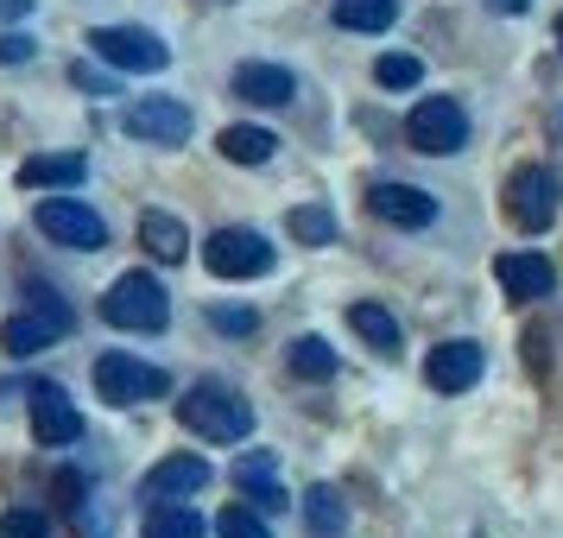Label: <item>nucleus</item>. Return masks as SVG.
<instances>
[{"mask_svg":"<svg viewBox=\"0 0 563 538\" xmlns=\"http://www.w3.org/2000/svg\"><path fill=\"white\" fill-rule=\"evenodd\" d=\"M178 418L197 437H209V443H241L254 431V399H241L229 381H197L178 399Z\"/></svg>","mask_w":563,"mask_h":538,"instance_id":"obj_1","label":"nucleus"},{"mask_svg":"<svg viewBox=\"0 0 563 538\" xmlns=\"http://www.w3.org/2000/svg\"><path fill=\"white\" fill-rule=\"evenodd\" d=\"M102 317L114 323V330H165L172 298H165V285H158L153 273H121V279L108 285Z\"/></svg>","mask_w":563,"mask_h":538,"instance_id":"obj_2","label":"nucleus"},{"mask_svg":"<svg viewBox=\"0 0 563 538\" xmlns=\"http://www.w3.org/2000/svg\"><path fill=\"white\" fill-rule=\"evenodd\" d=\"M32 298H38V310H20V317H7V323H0V349H7V355H45L57 336L77 323L70 305H57L45 285H32Z\"/></svg>","mask_w":563,"mask_h":538,"instance_id":"obj_3","label":"nucleus"},{"mask_svg":"<svg viewBox=\"0 0 563 538\" xmlns=\"http://www.w3.org/2000/svg\"><path fill=\"white\" fill-rule=\"evenodd\" d=\"M203 260H209V273L216 279H260V273H273V241L260 229H216L209 234V248H203Z\"/></svg>","mask_w":563,"mask_h":538,"instance_id":"obj_4","label":"nucleus"},{"mask_svg":"<svg viewBox=\"0 0 563 538\" xmlns=\"http://www.w3.org/2000/svg\"><path fill=\"white\" fill-rule=\"evenodd\" d=\"M165 367L140 355H102L96 361V393H102L108 406H146V399H165Z\"/></svg>","mask_w":563,"mask_h":538,"instance_id":"obj_5","label":"nucleus"},{"mask_svg":"<svg viewBox=\"0 0 563 538\" xmlns=\"http://www.w3.org/2000/svg\"><path fill=\"white\" fill-rule=\"evenodd\" d=\"M89 52L102 57L108 70H165L172 64V52H165V39L146 26H96L89 32Z\"/></svg>","mask_w":563,"mask_h":538,"instance_id":"obj_6","label":"nucleus"},{"mask_svg":"<svg viewBox=\"0 0 563 538\" xmlns=\"http://www.w3.org/2000/svg\"><path fill=\"white\" fill-rule=\"evenodd\" d=\"M406 140L418 146V153H462V140H468V114H462L456 96H424V102L411 108V121H406Z\"/></svg>","mask_w":563,"mask_h":538,"instance_id":"obj_7","label":"nucleus"},{"mask_svg":"<svg viewBox=\"0 0 563 538\" xmlns=\"http://www.w3.org/2000/svg\"><path fill=\"white\" fill-rule=\"evenodd\" d=\"M32 222H38V234H52L57 248H77V254H96L108 241V222L89 204H77V197H45Z\"/></svg>","mask_w":563,"mask_h":538,"instance_id":"obj_8","label":"nucleus"},{"mask_svg":"<svg viewBox=\"0 0 563 538\" xmlns=\"http://www.w3.org/2000/svg\"><path fill=\"white\" fill-rule=\"evenodd\" d=\"M507 216L526 234H544L558 222V178H551L544 165H519L507 178Z\"/></svg>","mask_w":563,"mask_h":538,"instance_id":"obj_9","label":"nucleus"},{"mask_svg":"<svg viewBox=\"0 0 563 538\" xmlns=\"http://www.w3.org/2000/svg\"><path fill=\"white\" fill-rule=\"evenodd\" d=\"M128 133L146 140V146H184L190 140V108L172 102V96H146V102L128 108Z\"/></svg>","mask_w":563,"mask_h":538,"instance_id":"obj_10","label":"nucleus"},{"mask_svg":"<svg viewBox=\"0 0 563 538\" xmlns=\"http://www.w3.org/2000/svg\"><path fill=\"white\" fill-rule=\"evenodd\" d=\"M367 209L380 216V222H393V229H431L437 222V197L431 190H418V184H374L367 190Z\"/></svg>","mask_w":563,"mask_h":538,"instance_id":"obj_11","label":"nucleus"},{"mask_svg":"<svg viewBox=\"0 0 563 538\" xmlns=\"http://www.w3.org/2000/svg\"><path fill=\"white\" fill-rule=\"evenodd\" d=\"M32 437H38L45 450H64V443L82 437V411L70 406L64 386H32Z\"/></svg>","mask_w":563,"mask_h":538,"instance_id":"obj_12","label":"nucleus"},{"mask_svg":"<svg viewBox=\"0 0 563 538\" xmlns=\"http://www.w3.org/2000/svg\"><path fill=\"white\" fill-rule=\"evenodd\" d=\"M482 342H437L431 355H424V381L437 386V393H462V386L482 381Z\"/></svg>","mask_w":563,"mask_h":538,"instance_id":"obj_13","label":"nucleus"},{"mask_svg":"<svg viewBox=\"0 0 563 538\" xmlns=\"http://www.w3.org/2000/svg\"><path fill=\"white\" fill-rule=\"evenodd\" d=\"M494 279H500V292L507 298H551V285H558V266L544 254H500L494 260Z\"/></svg>","mask_w":563,"mask_h":538,"instance_id":"obj_14","label":"nucleus"},{"mask_svg":"<svg viewBox=\"0 0 563 538\" xmlns=\"http://www.w3.org/2000/svg\"><path fill=\"white\" fill-rule=\"evenodd\" d=\"M203 487H209L203 457H165L153 475L140 482V494H146V501H184V494H203Z\"/></svg>","mask_w":563,"mask_h":538,"instance_id":"obj_15","label":"nucleus"},{"mask_svg":"<svg viewBox=\"0 0 563 538\" xmlns=\"http://www.w3.org/2000/svg\"><path fill=\"white\" fill-rule=\"evenodd\" d=\"M234 96H241V102H260V108H285L298 96V83H291L285 64H241V70H234Z\"/></svg>","mask_w":563,"mask_h":538,"instance_id":"obj_16","label":"nucleus"},{"mask_svg":"<svg viewBox=\"0 0 563 538\" xmlns=\"http://www.w3.org/2000/svg\"><path fill=\"white\" fill-rule=\"evenodd\" d=\"M140 248L172 266V260L190 254V234H184V222L172 216V209H146V216H140Z\"/></svg>","mask_w":563,"mask_h":538,"instance_id":"obj_17","label":"nucleus"},{"mask_svg":"<svg viewBox=\"0 0 563 538\" xmlns=\"http://www.w3.org/2000/svg\"><path fill=\"white\" fill-rule=\"evenodd\" d=\"M82 172L89 165L77 153H45V158H26L20 165V184L26 190H70V184H82Z\"/></svg>","mask_w":563,"mask_h":538,"instance_id":"obj_18","label":"nucleus"},{"mask_svg":"<svg viewBox=\"0 0 563 538\" xmlns=\"http://www.w3.org/2000/svg\"><path fill=\"white\" fill-rule=\"evenodd\" d=\"M342 526H349V501H342L330 482H317L310 501H305V532L310 538H342Z\"/></svg>","mask_w":563,"mask_h":538,"instance_id":"obj_19","label":"nucleus"},{"mask_svg":"<svg viewBox=\"0 0 563 538\" xmlns=\"http://www.w3.org/2000/svg\"><path fill=\"white\" fill-rule=\"evenodd\" d=\"M203 532L209 519L184 501H153V513H146V538H203Z\"/></svg>","mask_w":563,"mask_h":538,"instance_id":"obj_20","label":"nucleus"},{"mask_svg":"<svg viewBox=\"0 0 563 538\" xmlns=\"http://www.w3.org/2000/svg\"><path fill=\"white\" fill-rule=\"evenodd\" d=\"M330 20L342 32H386L393 20H399V0H335Z\"/></svg>","mask_w":563,"mask_h":538,"instance_id":"obj_21","label":"nucleus"},{"mask_svg":"<svg viewBox=\"0 0 563 538\" xmlns=\"http://www.w3.org/2000/svg\"><path fill=\"white\" fill-rule=\"evenodd\" d=\"M216 146H222V158H229V165H266V158L279 153V140H273L266 128H222V140H216Z\"/></svg>","mask_w":563,"mask_h":538,"instance_id":"obj_22","label":"nucleus"},{"mask_svg":"<svg viewBox=\"0 0 563 538\" xmlns=\"http://www.w3.org/2000/svg\"><path fill=\"white\" fill-rule=\"evenodd\" d=\"M349 330H355L367 349H380V355L399 349V323H393V310H380V305H355L349 310Z\"/></svg>","mask_w":563,"mask_h":538,"instance_id":"obj_23","label":"nucleus"},{"mask_svg":"<svg viewBox=\"0 0 563 538\" xmlns=\"http://www.w3.org/2000/svg\"><path fill=\"white\" fill-rule=\"evenodd\" d=\"M285 361H291V374H305V381H330L335 374V349L323 342V336H298Z\"/></svg>","mask_w":563,"mask_h":538,"instance_id":"obj_24","label":"nucleus"},{"mask_svg":"<svg viewBox=\"0 0 563 538\" xmlns=\"http://www.w3.org/2000/svg\"><path fill=\"white\" fill-rule=\"evenodd\" d=\"M285 229L298 234V241H310V248H323V241H335V216L330 209H291V216H285Z\"/></svg>","mask_w":563,"mask_h":538,"instance_id":"obj_25","label":"nucleus"},{"mask_svg":"<svg viewBox=\"0 0 563 538\" xmlns=\"http://www.w3.org/2000/svg\"><path fill=\"white\" fill-rule=\"evenodd\" d=\"M374 77H380V89H411V83L424 77V64L411 52H386L380 64H374Z\"/></svg>","mask_w":563,"mask_h":538,"instance_id":"obj_26","label":"nucleus"},{"mask_svg":"<svg viewBox=\"0 0 563 538\" xmlns=\"http://www.w3.org/2000/svg\"><path fill=\"white\" fill-rule=\"evenodd\" d=\"M216 538H273V532H266V519H260V513L222 507V513H216Z\"/></svg>","mask_w":563,"mask_h":538,"instance_id":"obj_27","label":"nucleus"},{"mask_svg":"<svg viewBox=\"0 0 563 538\" xmlns=\"http://www.w3.org/2000/svg\"><path fill=\"white\" fill-rule=\"evenodd\" d=\"M273 475H279V462L266 457V450H260V457H241V462H234V482L247 487V494H254V487H266Z\"/></svg>","mask_w":563,"mask_h":538,"instance_id":"obj_28","label":"nucleus"},{"mask_svg":"<svg viewBox=\"0 0 563 538\" xmlns=\"http://www.w3.org/2000/svg\"><path fill=\"white\" fill-rule=\"evenodd\" d=\"M0 538H45V513H32V507L0 513Z\"/></svg>","mask_w":563,"mask_h":538,"instance_id":"obj_29","label":"nucleus"},{"mask_svg":"<svg viewBox=\"0 0 563 538\" xmlns=\"http://www.w3.org/2000/svg\"><path fill=\"white\" fill-rule=\"evenodd\" d=\"M70 83H77V89H89V96H121V89H114V77L89 70V64H77V70H70Z\"/></svg>","mask_w":563,"mask_h":538,"instance_id":"obj_30","label":"nucleus"},{"mask_svg":"<svg viewBox=\"0 0 563 538\" xmlns=\"http://www.w3.org/2000/svg\"><path fill=\"white\" fill-rule=\"evenodd\" d=\"M209 323H216V330H229V336H247V330H254V310H209Z\"/></svg>","mask_w":563,"mask_h":538,"instance_id":"obj_31","label":"nucleus"},{"mask_svg":"<svg viewBox=\"0 0 563 538\" xmlns=\"http://www.w3.org/2000/svg\"><path fill=\"white\" fill-rule=\"evenodd\" d=\"M26 57H32L26 32H0V64H26Z\"/></svg>","mask_w":563,"mask_h":538,"instance_id":"obj_32","label":"nucleus"},{"mask_svg":"<svg viewBox=\"0 0 563 538\" xmlns=\"http://www.w3.org/2000/svg\"><path fill=\"white\" fill-rule=\"evenodd\" d=\"M26 7H32V0H0V13H7V20H20Z\"/></svg>","mask_w":563,"mask_h":538,"instance_id":"obj_33","label":"nucleus"},{"mask_svg":"<svg viewBox=\"0 0 563 538\" xmlns=\"http://www.w3.org/2000/svg\"><path fill=\"white\" fill-rule=\"evenodd\" d=\"M494 7H500V13H526V0H494Z\"/></svg>","mask_w":563,"mask_h":538,"instance_id":"obj_34","label":"nucleus"},{"mask_svg":"<svg viewBox=\"0 0 563 538\" xmlns=\"http://www.w3.org/2000/svg\"><path fill=\"white\" fill-rule=\"evenodd\" d=\"M551 128H558V140H563V114H558V121H551Z\"/></svg>","mask_w":563,"mask_h":538,"instance_id":"obj_35","label":"nucleus"},{"mask_svg":"<svg viewBox=\"0 0 563 538\" xmlns=\"http://www.w3.org/2000/svg\"><path fill=\"white\" fill-rule=\"evenodd\" d=\"M558 45H563V13H558Z\"/></svg>","mask_w":563,"mask_h":538,"instance_id":"obj_36","label":"nucleus"},{"mask_svg":"<svg viewBox=\"0 0 563 538\" xmlns=\"http://www.w3.org/2000/svg\"><path fill=\"white\" fill-rule=\"evenodd\" d=\"M475 538H487V532H475Z\"/></svg>","mask_w":563,"mask_h":538,"instance_id":"obj_37","label":"nucleus"}]
</instances>
